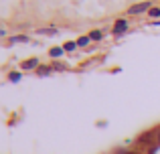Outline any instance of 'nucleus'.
Wrapping results in <instances>:
<instances>
[{
	"label": "nucleus",
	"mask_w": 160,
	"mask_h": 154,
	"mask_svg": "<svg viewBox=\"0 0 160 154\" xmlns=\"http://www.w3.org/2000/svg\"><path fill=\"white\" fill-rule=\"evenodd\" d=\"M150 8H152V2H138V4L128 8V14L138 16V14H144V12H150Z\"/></svg>",
	"instance_id": "obj_1"
},
{
	"label": "nucleus",
	"mask_w": 160,
	"mask_h": 154,
	"mask_svg": "<svg viewBox=\"0 0 160 154\" xmlns=\"http://www.w3.org/2000/svg\"><path fill=\"white\" fill-rule=\"evenodd\" d=\"M128 27H130V22L126 18H118L116 24H113V37H122L126 31H128Z\"/></svg>",
	"instance_id": "obj_2"
},
{
	"label": "nucleus",
	"mask_w": 160,
	"mask_h": 154,
	"mask_svg": "<svg viewBox=\"0 0 160 154\" xmlns=\"http://www.w3.org/2000/svg\"><path fill=\"white\" fill-rule=\"evenodd\" d=\"M20 67L24 69V71H32V69H39L41 67V63H39V59H37V57H32V59H27V61H22V63H20Z\"/></svg>",
	"instance_id": "obj_3"
},
{
	"label": "nucleus",
	"mask_w": 160,
	"mask_h": 154,
	"mask_svg": "<svg viewBox=\"0 0 160 154\" xmlns=\"http://www.w3.org/2000/svg\"><path fill=\"white\" fill-rule=\"evenodd\" d=\"M31 37L28 35H16V37H10L8 39V45H16V43H28Z\"/></svg>",
	"instance_id": "obj_4"
},
{
	"label": "nucleus",
	"mask_w": 160,
	"mask_h": 154,
	"mask_svg": "<svg viewBox=\"0 0 160 154\" xmlns=\"http://www.w3.org/2000/svg\"><path fill=\"white\" fill-rule=\"evenodd\" d=\"M51 73H53L51 65H41V67L37 69V75H39V77H47V75H51Z\"/></svg>",
	"instance_id": "obj_5"
},
{
	"label": "nucleus",
	"mask_w": 160,
	"mask_h": 154,
	"mask_svg": "<svg viewBox=\"0 0 160 154\" xmlns=\"http://www.w3.org/2000/svg\"><path fill=\"white\" fill-rule=\"evenodd\" d=\"M63 53H65V49H63V47H53L51 51H49V55H51L53 59H59V57H61Z\"/></svg>",
	"instance_id": "obj_6"
},
{
	"label": "nucleus",
	"mask_w": 160,
	"mask_h": 154,
	"mask_svg": "<svg viewBox=\"0 0 160 154\" xmlns=\"http://www.w3.org/2000/svg\"><path fill=\"white\" fill-rule=\"evenodd\" d=\"M20 79H22V75H20L18 71H10V73H8V81H10V83H18Z\"/></svg>",
	"instance_id": "obj_7"
},
{
	"label": "nucleus",
	"mask_w": 160,
	"mask_h": 154,
	"mask_svg": "<svg viewBox=\"0 0 160 154\" xmlns=\"http://www.w3.org/2000/svg\"><path fill=\"white\" fill-rule=\"evenodd\" d=\"M37 35H49V37H53V35H57V28H55V27H51V28H39Z\"/></svg>",
	"instance_id": "obj_8"
},
{
	"label": "nucleus",
	"mask_w": 160,
	"mask_h": 154,
	"mask_svg": "<svg viewBox=\"0 0 160 154\" xmlns=\"http://www.w3.org/2000/svg\"><path fill=\"white\" fill-rule=\"evenodd\" d=\"M89 35H83V37H79L77 41H75V43H77V47H87V45H89Z\"/></svg>",
	"instance_id": "obj_9"
},
{
	"label": "nucleus",
	"mask_w": 160,
	"mask_h": 154,
	"mask_svg": "<svg viewBox=\"0 0 160 154\" xmlns=\"http://www.w3.org/2000/svg\"><path fill=\"white\" fill-rule=\"evenodd\" d=\"M63 49H65V53H73L75 49H77V43H75V41H67V43L63 45Z\"/></svg>",
	"instance_id": "obj_10"
},
{
	"label": "nucleus",
	"mask_w": 160,
	"mask_h": 154,
	"mask_svg": "<svg viewBox=\"0 0 160 154\" xmlns=\"http://www.w3.org/2000/svg\"><path fill=\"white\" fill-rule=\"evenodd\" d=\"M89 39H91V41H102V39H103V32H102V31H91V32H89Z\"/></svg>",
	"instance_id": "obj_11"
},
{
	"label": "nucleus",
	"mask_w": 160,
	"mask_h": 154,
	"mask_svg": "<svg viewBox=\"0 0 160 154\" xmlns=\"http://www.w3.org/2000/svg\"><path fill=\"white\" fill-rule=\"evenodd\" d=\"M148 16H150V18H158V16H160V6H156V8H150Z\"/></svg>",
	"instance_id": "obj_12"
},
{
	"label": "nucleus",
	"mask_w": 160,
	"mask_h": 154,
	"mask_svg": "<svg viewBox=\"0 0 160 154\" xmlns=\"http://www.w3.org/2000/svg\"><path fill=\"white\" fill-rule=\"evenodd\" d=\"M51 67H53V71H65V65L63 63H53Z\"/></svg>",
	"instance_id": "obj_13"
},
{
	"label": "nucleus",
	"mask_w": 160,
	"mask_h": 154,
	"mask_svg": "<svg viewBox=\"0 0 160 154\" xmlns=\"http://www.w3.org/2000/svg\"><path fill=\"white\" fill-rule=\"evenodd\" d=\"M156 140H158V144H160V128L156 130Z\"/></svg>",
	"instance_id": "obj_14"
},
{
	"label": "nucleus",
	"mask_w": 160,
	"mask_h": 154,
	"mask_svg": "<svg viewBox=\"0 0 160 154\" xmlns=\"http://www.w3.org/2000/svg\"><path fill=\"white\" fill-rule=\"evenodd\" d=\"M154 27H160V20H156V22H154Z\"/></svg>",
	"instance_id": "obj_15"
}]
</instances>
